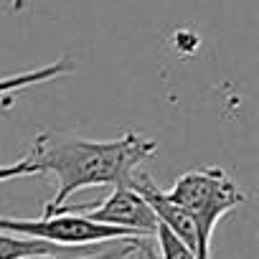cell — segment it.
Listing matches in <instances>:
<instances>
[{"label": "cell", "mask_w": 259, "mask_h": 259, "mask_svg": "<svg viewBox=\"0 0 259 259\" xmlns=\"http://www.w3.org/2000/svg\"><path fill=\"white\" fill-rule=\"evenodd\" d=\"M158 153V143L138 133H124L114 140H89L69 133L44 130L36 135L28 158L38 176L56 178V196L44 203V213L66 203L84 188L130 186L133 176Z\"/></svg>", "instance_id": "1"}, {"label": "cell", "mask_w": 259, "mask_h": 259, "mask_svg": "<svg viewBox=\"0 0 259 259\" xmlns=\"http://www.w3.org/2000/svg\"><path fill=\"white\" fill-rule=\"evenodd\" d=\"M165 196L193 216L201 241L198 259H211V236L216 224L246 201V193L224 168H193L183 173L165 191Z\"/></svg>", "instance_id": "2"}, {"label": "cell", "mask_w": 259, "mask_h": 259, "mask_svg": "<svg viewBox=\"0 0 259 259\" xmlns=\"http://www.w3.org/2000/svg\"><path fill=\"white\" fill-rule=\"evenodd\" d=\"M0 231L33 236V239H44V241H51V244H64V246H92V244H102V241H135V239H143L135 231L97 224V221L87 219L84 213H74V211H66V208H54L49 213H41L38 219L0 216Z\"/></svg>", "instance_id": "3"}, {"label": "cell", "mask_w": 259, "mask_h": 259, "mask_svg": "<svg viewBox=\"0 0 259 259\" xmlns=\"http://www.w3.org/2000/svg\"><path fill=\"white\" fill-rule=\"evenodd\" d=\"M59 208L84 213L87 219H92L97 224L119 226V229H127V231H135L140 236H153L155 229H158V216L153 213L148 201L133 186L112 188V193L94 206H59Z\"/></svg>", "instance_id": "4"}, {"label": "cell", "mask_w": 259, "mask_h": 259, "mask_svg": "<svg viewBox=\"0 0 259 259\" xmlns=\"http://www.w3.org/2000/svg\"><path fill=\"white\" fill-rule=\"evenodd\" d=\"M89 254H97V249H92V246H64V244H51V241L33 239V236L0 231V259H33V256L76 259V256H89Z\"/></svg>", "instance_id": "5"}, {"label": "cell", "mask_w": 259, "mask_h": 259, "mask_svg": "<svg viewBox=\"0 0 259 259\" xmlns=\"http://www.w3.org/2000/svg\"><path fill=\"white\" fill-rule=\"evenodd\" d=\"M71 71H74V64L69 59H61V61H51L46 66H38V69L18 71V74H11V76H0V97H8L13 92H21V89H28V87H36V84H46V81H54V79H61V76H66Z\"/></svg>", "instance_id": "6"}, {"label": "cell", "mask_w": 259, "mask_h": 259, "mask_svg": "<svg viewBox=\"0 0 259 259\" xmlns=\"http://www.w3.org/2000/svg\"><path fill=\"white\" fill-rule=\"evenodd\" d=\"M155 241H158V249H155V254H158V259H196V254L176 236V234H170L160 221H158V229H155Z\"/></svg>", "instance_id": "7"}, {"label": "cell", "mask_w": 259, "mask_h": 259, "mask_svg": "<svg viewBox=\"0 0 259 259\" xmlns=\"http://www.w3.org/2000/svg\"><path fill=\"white\" fill-rule=\"evenodd\" d=\"M26 176H38V170H36V165H33V160L28 155L16 160V163L0 165V183H8L13 178H26Z\"/></svg>", "instance_id": "8"}, {"label": "cell", "mask_w": 259, "mask_h": 259, "mask_svg": "<svg viewBox=\"0 0 259 259\" xmlns=\"http://www.w3.org/2000/svg\"><path fill=\"white\" fill-rule=\"evenodd\" d=\"M140 241V239H138ZM138 241H127L122 249H114V251H99V254H89V256H76V259H127L130 254L135 251V244ZM33 259H59V256H33Z\"/></svg>", "instance_id": "9"}, {"label": "cell", "mask_w": 259, "mask_h": 259, "mask_svg": "<svg viewBox=\"0 0 259 259\" xmlns=\"http://www.w3.org/2000/svg\"><path fill=\"white\" fill-rule=\"evenodd\" d=\"M133 259H145V254L138 249V244H135V251H133Z\"/></svg>", "instance_id": "10"}]
</instances>
